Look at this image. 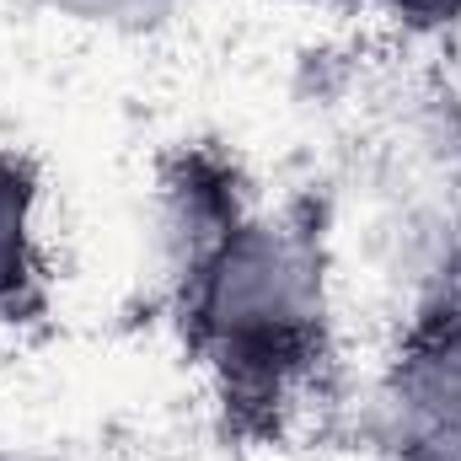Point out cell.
<instances>
[{
    "label": "cell",
    "mask_w": 461,
    "mask_h": 461,
    "mask_svg": "<svg viewBox=\"0 0 461 461\" xmlns=\"http://www.w3.org/2000/svg\"><path fill=\"white\" fill-rule=\"evenodd\" d=\"M43 167L32 150L0 145V333L27 339L54 322L59 274L43 236Z\"/></svg>",
    "instance_id": "3"
},
{
    "label": "cell",
    "mask_w": 461,
    "mask_h": 461,
    "mask_svg": "<svg viewBox=\"0 0 461 461\" xmlns=\"http://www.w3.org/2000/svg\"><path fill=\"white\" fill-rule=\"evenodd\" d=\"M386 461H461V274L419 295L375 375Z\"/></svg>",
    "instance_id": "2"
},
{
    "label": "cell",
    "mask_w": 461,
    "mask_h": 461,
    "mask_svg": "<svg viewBox=\"0 0 461 461\" xmlns=\"http://www.w3.org/2000/svg\"><path fill=\"white\" fill-rule=\"evenodd\" d=\"M317 5H339V11H370V0H317Z\"/></svg>",
    "instance_id": "7"
},
{
    "label": "cell",
    "mask_w": 461,
    "mask_h": 461,
    "mask_svg": "<svg viewBox=\"0 0 461 461\" xmlns=\"http://www.w3.org/2000/svg\"><path fill=\"white\" fill-rule=\"evenodd\" d=\"M456 274H461V268H456Z\"/></svg>",
    "instance_id": "8"
},
{
    "label": "cell",
    "mask_w": 461,
    "mask_h": 461,
    "mask_svg": "<svg viewBox=\"0 0 461 461\" xmlns=\"http://www.w3.org/2000/svg\"><path fill=\"white\" fill-rule=\"evenodd\" d=\"M370 11H381L413 38H440L461 27V0H370Z\"/></svg>",
    "instance_id": "5"
},
{
    "label": "cell",
    "mask_w": 461,
    "mask_h": 461,
    "mask_svg": "<svg viewBox=\"0 0 461 461\" xmlns=\"http://www.w3.org/2000/svg\"><path fill=\"white\" fill-rule=\"evenodd\" d=\"M59 22H81V27H108V32H145L156 22L172 16L177 0H32Z\"/></svg>",
    "instance_id": "4"
},
{
    "label": "cell",
    "mask_w": 461,
    "mask_h": 461,
    "mask_svg": "<svg viewBox=\"0 0 461 461\" xmlns=\"http://www.w3.org/2000/svg\"><path fill=\"white\" fill-rule=\"evenodd\" d=\"M167 226V295L221 435L279 446L328 402L339 375L333 247L317 194L263 204L241 161L183 140L156 172Z\"/></svg>",
    "instance_id": "1"
},
{
    "label": "cell",
    "mask_w": 461,
    "mask_h": 461,
    "mask_svg": "<svg viewBox=\"0 0 461 461\" xmlns=\"http://www.w3.org/2000/svg\"><path fill=\"white\" fill-rule=\"evenodd\" d=\"M0 461H86L70 451H38V446H0Z\"/></svg>",
    "instance_id": "6"
}]
</instances>
